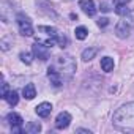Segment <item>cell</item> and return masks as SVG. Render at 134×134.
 I'll list each match as a JSON object with an SVG mask.
<instances>
[{
	"mask_svg": "<svg viewBox=\"0 0 134 134\" xmlns=\"http://www.w3.org/2000/svg\"><path fill=\"white\" fill-rule=\"evenodd\" d=\"M76 68V62L71 55H60L55 57L52 65L47 68V77L54 87H60L65 81H70L73 77Z\"/></svg>",
	"mask_w": 134,
	"mask_h": 134,
	"instance_id": "1",
	"label": "cell"
},
{
	"mask_svg": "<svg viewBox=\"0 0 134 134\" xmlns=\"http://www.w3.org/2000/svg\"><path fill=\"white\" fill-rule=\"evenodd\" d=\"M114 125L120 128H134V103H128L114 114Z\"/></svg>",
	"mask_w": 134,
	"mask_h": 134,
	"instance_id": "2",
	"label": "cell"
},
{
	"mask_svg": "<svg viewBox=\"0 0 134 134\" xmlns=\"http://www.w3.org/2000/svg\"><path fill=\"white\" fill-rule=\"evenodd\" d=\"M134 29V11H128L125 16H121V19L117 22L115 25V35L120 38V40H125L129 36L131 30Z\"/></svg>",
	"mask_w": 134,
	"mask_h": 134,
	"instance_id": "3",
	"label": "cell"
},
{
	"mask_svg": "<svg viewBox=\"0 0 134 134\" xmlns=\"http://www.w3.org/2000/svg\"><path fill=\"white\" fill-rule=\"evenodd\" d=\"M16 22H18V27H19V33L24 35V36H32L33 35V25H32V21L29 16L19 13L16 16Z\"/></svg>",
	"mask_w": 134,
	"mask_h": 134,
	"instance_id": "4",
	"label": "cell"
},
{
	"mask_svg": "<svg viewBox=\"0 0 134 134\" xmlns=\"http://www.w3.org/2000/svg\"><path fill=\"white\" fill-rule=\"evenodd\" d=\"M32 54L40 58L41 62H46L49 58V54H51V47L46 44V43H41V41H36L33 46H32Z\"/></svg>",
	"mask_w": 134,
	"mask_h": 134,
	"instance_id": "5",
	"label": "cell"
},
{
	"mask_svg": "<svg viewBox=\"0 0 134 134\" xmlns=\"http://www.w3.org/2000/svg\"><path fill=\"white\" fill-rule=\"evenodd\" d=\"M7 121H8V125L13 128V131H14V132H24V128H22L24 120H22V117H21L19 114H16V112L8 114Z\"/></svg>",
	"mask_w": 134,
	"mask_h": 134,
	"instance_id": "6",
	"label": "cell"
},
{
	"mask_svg": "<svg viewBox=\"0 0 134 134\" xmlns=\"http://www.w3.org/2000/svg\"><path fill=\"white\" fill-rule=\"evenodd\" d=\"M71 123V115L70 112H60L57 117H55V128L57 129H65L68 128Z\"/></svg>",
	"mask_w": 134,
	"mask_h": 134,
	"instance_id": "7",
	"label": "cell"
},
{
	"mask_svg": "<svg viewBox=\"0 0 134 134\" xmlns=\"http://www.w3.org/2000/svg\"><path fill=\"white\" fill-rule=\"evenodd\" d=\"M79 8L90 18H93L96 14V7H95V2L93 0H81L79 2Z\"/></svg>",
	"mask_w": 134,
	"mask_h": 134,
	"instance_id": "8",
	"label": "cell"
},
{
	"mask_svg": "<svg viewBox=\"0 0 134 134\" xmlns=\"http://www.w3.org/2000/svg\"><path fill=\"white\" fill-rule=\"evenodd\" d=\"M35 112L38 114V117L46 118V117H49L51 112H52V104H51V103H41V104H38V106L35 107Z\"/></svg>",
	"mask_w": 134,
	"mask_h": 134,
	"instance_id": "9",
	"label": "cell"
},
{
	"mask_svg": "<svg viewBox=\"0 0 134 134\" xmlns=\"http://www.w3.org/2000/svg\"><path fill=\"white\" fill-rule=\"evenodd\" d=\"M114 66H115L114 58H110V57H103L101 58V68H103L104 73H110L114 70Z\"/></svg>",
	"mask_w": 134,
	"mask_h": 134,
	"instance_id": "10",
	"label": "cell"
},
{
	"mask_svg": "<svg viewBox=\"0 0 134 134\" xmlns=\"http://www.w3.org/2000/svg\"><path fill=\"white\" fill-rule=\"evenodd\" d=\"M22 95H24L25 99H33V98L36 96V88H35V85H33V84H27V85L22 88Z\"/></svg>",
	"mask_w": 134,
	"mask_h": 134,
	"instance_id": "11",
	"label": "cell"
},
{
	"mask_svg": "<svg viewBox=\"0 0 134 134\" xmlns=\"http://www.w3.org/2000/svg\"><path fill=\"white\" fill-rule=\"evenodd\" d=\"M40 131H41V125L38 121H30L29 125L24 126V132L27 134H38Z\"/></svg>",
	"mask_w": 134,
	"mask_h": 134,
	"instance_id": "12",
	"label": "cell"
},
{
	"mask_svg": "<svg viewBox=\"0 0 134 134\" xmlns=\"http://www.w3.org/2000/svg\"><path fill=\"white\" fill-rule=\"evenodd\" d=\"M98 54V47H88L82 51V60L84 62H90L92 58H95V55Z\"/></svg>",
	"mask_w": 134,
	"mask_h": 134,
	"instance_id": "13",
	"label": "cell"
},
{
	"mask_svg": "<svg viewBox=\"0 0 134 134\" xmlns=\"http://www.w3.org/2000/svg\"><path fill=\"white\" fill-rule=\"evenodd\" d=\"M38 30L40 32H44L49 38H57V35H58V32H57V29H54V27H47V25H40L38 27Z\"/></svg>",
	"mask_w": 134,
	"mask_h": 134,
	"instance_id": "14",
	"label": "cell"
},
{
	"mask_svg": "<svg viewBox=\"0 0 134 134\" xmlns=\"http://www.w3.org/2000/svg\"><path fill=\"white\" fill-rule=\"evenodd\" d=\"M5 101H7L10 106H16L18 101H19V95H18V92H16V90H10L8 95H7V98H5Z\"/></svg>",
	"mask_w": 134,
	"mask_h": 134,
	"instance_id": "15",
	"label": "cell"
},
{
	"mask_svg": "<svg viewBox=\"0 0 134 134\" xmlns=\"http://www.w3.org/2000/svg\"><path fill=\"white\" fill-rule=\"evenodd\" d=\"M74 35H76V38H77V40H81V41H82V40H85V38H87L88 30H87L85 27H82V25H81V27H76Z\"/></svg>",
	"mask_w": 134,
	"mask_h": 134,
	"instance_id": "16",
	"label": "cell"
},
{
	"mask_svg": "<svg viewBox=\"0 0 134 134\" xmlns=\"http://www.w3.org/2000/svg\"><path fill=\"white\" fill-rule=\"evenodd\" d=\"M55 43H57L62 49H65L66 46H68V38H66L65 35H62V33H58V35H57V38H55Z\"/></svg>",
	"mask_w": 134,
	"mask_h": 134,
	"instance_id": "17",
	"label": "cell"
},
{
	"mask_svg": "<svg viewBox=\"0 0 134 134\" xmlns=\"http://www.w3.org/2000/svg\"><path fill=\"white\" fill-rule=\"evenodd\" d=\"M128 11H129V8H128L126 5H115V13H117L118 16H125Z\"/></svg>",
	"mask_w": 134,
	"mask_h": 134,
	"instance_id": "18",
	"label": "cell"
},
{
	"mask_svg": "<svg viewBox=\"0 0 134 134\" xmlns=\"http://www.w3.org/2000/svg\"><path fill=\"white\" fill-rule=\"evenodd\" d=\"M19 58H21L25 65H30V63H32V54H29V52H21V54H19Z\"/></svg>",
	"mask_w": 134,
	"mask_h": 134,
	"instance_id": "19",
	"label": "cell"
},
{
	"mask_svg": "<svg viewBox=\"0 0 134 134\" xmlns=\"http://www.w3.org/2000/svg\"><path fill=\"white\" fill-rule=\"evenodd\" d=\"M96 24H98V27H106V25L109 24V19H107V18H99V19L96 21Z\"/></svg>",
	"mask_w": 134,
	"mask_h": 134,
	"instance_id": "20",
	"label": "cell"
},
{
	"mask_svg": "<svg viewBox=\"0 0 134 134\" xmlns=\"http://www.w3.org/2000/svg\"><path fill=\"white\" fill-rule=\"evenodd\" d=\"M8 92H10V90H8V84H7V82H3V84H2V98H3V99L7 98Z\"/></svg>",
	"mask_w": 134,
	"mask_h": 134,
	"instance_id": "21",
	"label": "cell"
},
{
	"mask_svg": "<svg viewBox=\"0 0 134 134\" xmlns=\"http://www.w3.org/2000/svg\"><path fill=\"white\" fill-rule=\"evenodd\" d=\"M129 2H131V0H114V5H126Z\"/></svg>",
	"mask_w": 134,
	"mask_h": 134,
	"instance_id": "22",
	"label": "cell"
},
{
	"mask_svg": "<svg viewBox=\"0 0 134 134\" xmlns=\"http://www.w3.org/2000/svg\"><path fill=\"white\" fill-rule=\"evenodd\" d=\"M101 10H103V11H109L110 8H109V5H107V3H101Z\"/></svg>",
	"mask_w": 134,
	"mask_h": 134,
	"instance_id": "23",
	"label": "cell"
},
{
	"mask_svg": "<svg viewBox=\"0 0 134 134\" xmlns=\"http://www.w3.org/2000/svg\"><path fill=\"white\" fill-rule=\"evenodd\" d=\"M77 132H87V134H90V131H88V129H82V128H81V129H77Z\"/></svg>",
	"mask_w": 134,
	"mask_h": 134,
	"instance_id": "24",
	"label": "cell"
}]
</instances>
